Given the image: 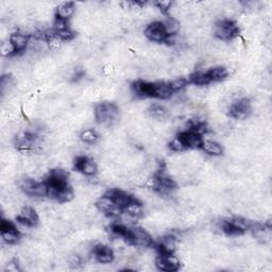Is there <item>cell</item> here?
Returning a JSON list of instances; mask_svg holds the SVG:
<instances>
[{
	"label": "cell",
	"instance_id": "6da1fadb",
	"mask_svg": "<svg viewBox=\"0 0 272 272\" xmlns=\"http://www.w3.org/2000/svg\"><path fill=\"white\" fill-rule=\"evenodd\" d=\"M251 225L252 221L250 220H247L246 218L241 217H233L222 221V223H221V230L230 236H237L241 235L245 233V232L250 230Z\"/></svg>",
	"mask_w": 272,
	"mask_h": 272
},
{
	"label": "cell",
	"instance_id": "7a4b0ae2",
	"mask_svg": "<svg viewBox=\"0 0 272 272\" xmlns=\"http://www.w3.org/2000/svg\"><path fill=\"white\" fill-rule=\"evenodd\" d=\"M239 27L234 20L221 19L215 25L214 34L220 41H231L239 34Z\"/></svg>",
	"mask_w": 272,
	"mask_h": 272
},
{
	"label": "cell",
	"instance_id": "3957f363",
	"mask_svg": "<svg viewBox=\"0 0 272 272\" xmlns=\"http://www.w3.org/2000/svg\"><path fill=\"white\" fill-rule=\"evenodd\" d=\"M118 115V109L114 103H100L95 107V119L101 124H110Z\"/></svg>",
	"mask_w": 272,
	"mask_h": 272
},
{
	"label": "cell",
	"instance_id": "277c9868",
	"mask_svg": "<svg viewBox=\"0 0 272 272\" xmlns=\"http://www.w3.org/2000/svg\"><path fill=\"white\" fill-rule=\"evenodd\" d=\"M145 36L150 39L151 42L155 43H165L166 38L169 36L164 22L162 21H153L151 24L146 27L145 29Z\"/></svg>",
	"mask_w": 272,
	"mask_h": 272
},
{
	"label": "cell",
	"instance_id": "5b68a950",
	"mask_svg": "<svg viewBox=\"0 0 272 272\" xmlns=\"http://www.w3.org/2000/svg\"><path fill=\"white\" fill-rule=\"evenodd\" d=\"M252 112L251 102L248 98H240L230 105L229 115L234 119H245Z\"/></svg>",
	"mask_w": 272,
	"mask_h": 272
},
{
	"label": "cell",
	"instance_id": "8992f818",
	"mask_svg": "<svg viewBox=\"0 0 272 272\" xmlns=\"http://www.w3.org/2000/svg\"><path fill=\"white\" fill-rule=\"evenodd\" d=\"M95 205H96V207H97L99 212L103 213L104 215H106V216H109V217H117L121 213H123V209L121 207H119L118 205H116V203L105 194L102 197H100L99 199L96 201Z\"/></svg>",
	"mask_w": 272,
	"mask_h": 272
},
{
	"label": "cell",
	"instance_id": "52a82bcc",
	"mask_svg": "<svg viewBox=\"0 0 272 272\" xmlns=\"http://www.w3.org/2000/svg\"><path fill=\"white\" fill-rule=\"evenodd\" d=\"M0 230H1V237L4 242L8 245H13L19 240L20 233L17 230L16 226L9 220L2 219L1 224H0Z\"/></svg>",
	"mask_w": 272,
	"mask_h": 272
},
{
	"label": "cell",
	"instance_id": "ba28073f",
	"mask_svg": "<svg viewBox=\"0 0 272 272\" xmlns=\"http://www.w3.org/2000/svg\"><path fill=\"white\" fill-rule=\"evenodd\" d=\"M157 269L167 272L178 271L180 268L179 259L173 254H160L155 260Z\"/></svg>",
	"mask_w": 272,
	"mask_h": 272
},
{
	"label": "cell",
	"instance_id": "9c48e42d",
	"mask_svg": "<svg viewBox=\"0 0 272 272\" xmlns=\"http://www.w3.org/2000/svg\"><path fill=\"white\" fill-rule=\"evenodd\" d=\"M75 168L87 177H94L98 172L97 164L87 156H78L75 161Z\"/></svg>",
	"mask_w": 272,
	"mask_h": 272
},
{
	"label": "cell",
	"instance_id": "30bf717a",
	"mask_svg": "<svg viewBox=\"0 0 272 272\" xmlns=\"http://www.w3.org/2000/svg\"><path fill=\"white\" fill-rule=\"evenodd\" d=\"M17 221L20 224L28 226V228H33V226H36L38 224L39 217L35 209L30 206H26L17 215Z\"/></svg>",
	"mask_w": 272,
	"mask_h": 272
},
{
	"label": "cell",
	"instance_id": "8fae6325",
	"mask_svg": "<svg viewBox=\"0 0 272 272\" xmlns=\"http://www.w3.org/2000/svg\"><path fill=\"white\" fill-rule=\"evenodd\" d=\"M152 243V237L149 235L148 232L140 228L131 229V241H130V245L147 248L150 247Z\"/></svg>",
	"mask_w": 272,
	"mask_h": 272
},
{
	"label": "cell",
	"instance_id": "7c38bea8",
	"mask_svg": "<svg viewBox=\"0 0 272 272\" xmlns=\"http://www.w3.org/2000/svg\"><path fill=\"white\" fill-rule=\"evenodd\" d=\"M179 136L186 147V149H201L203 144V136L199 133H196L191 130H187L182 133H180Z\"/></svg>",
	"mask_w": 272,
	"mask_h": 272
},
{
	"label": "cell",
	"instance_id": "4fadbf2b",
	"mask_svg": "<svg viewBox=\"0 0 272 272\" xmlns=\"http://www.w3.org/2000/svg\"><path fill=\"white\" fill-rule=\"evenodd\" d=\"M9 41L14 46L16 54H18L24 52L28 47V44L30 42V34H27L25 32H14L10 35Z\"/></svg>",
	"mask_w": 272,
	"mask_h": 272
},
{
	"label": "cell",
	"instance_id": "5bb4252c",
	"mask_svg": "<svg viewBox=\"0 0 272 272\" xmlns=\"http://www.w3.org/2000/svg\"><path fill=\"white\" fill-rule=\"evenodd\" d=\"M105 195L109 196L111 199L116 203V205L121 207L122 209H124V207H126L130 202L135 199L133 196L128 194V192L116 188H113L109 191H106Z\"/></svg>",
	"mask_w": 272,
	"mask_h": 272
},
{
	"label": "cell",
	"instance_id": "9a60e30c",
	"mask_svg": "<svg viewBox=\"0 0 272 272\" xmlns=\"http://www.w3.org/2000/svg\"><path fill=\"white\" fill-rule=\"evenodd\" d=\"M95 258L100 264H111L114 262L115 255L112 249L104 245H97L94 248Z\"/></svg>",
	"mask_w": 272,
	"mask_h": 272
},
{
	"label": "cell",
	"instance_id": "2e32d148",
	"mask_svg": "<svg viewBox=\"0 0 272 272\" xmlns=\"http://www.w3.org/2000/svg\"><path fill=\"white\" fill-rule=\"evenodd\" d=\"M35 140V136L29 132H19L15 135L14 144L20 150L30 149Z\"/></svg>",
	"mask_w": 272,
	"mask_h": 272
},
{
	"label": "cell",
	"instance_id": "e0dca14e",
	"mask_svg": "<svg viewBox=\"0 0 272 272\" xmlns=\"http://www.w3.org/2000/svg\"><path fill=\"white\" fill-rule=\"evenodd\" d=\"M173 92L169 87V84L165 82H155L153 83L152 98L166 100L171 97Z\"/></svg>",
	"mask_w": 272,
	"mask_h": 272
},
{
	"label": "cell",
	"instance_id": "ac0fdd59",
	"mask_svg": "<svg viewBox=\"0 0 272 272\" xmlns=\"http://www.w3.org/2000/svg\"><path fill=\"white\" fill-rule=\"evenodd\" d=\"M75 13V3L71 1L62 2L55 10V17L68 20Z\"/></svg>",
	"mask_w": 272,
	"mask_h": 272
},
{
	"label": "cell",
	"instance_id": "d6986e66",
	"mask_svg": "<svg viewBox=\"0 0 272 272\" xmlns=\"http://www.w3.org/2000/svg\"><path fill=\"white\" fill-rule=\"evenodd\" d=\"M123 213L133 218H139L144 215V205L137 199H134L124 207Z\"/></svg>",
	"mask_w": 272,
	"mask_h": 272
},
{
	"label": "cell",
	"instance_id": "ffe728a7",
	"mask_svg": "<svg viewBox=\"0 0 272 272\" xmlns=\"http://www.w3.org/2000/svg\"><path fill=\"white\" fill-rule=\"evenodd\" d=\"M201 149L207 154L213 156H219L223 153V148L219 143L213 140H204Z\"/></svg>",
	"mask_w": 272,
	"mask_h": 272
},
{
	"label": "cell",
	"instance_id": "44dd1931",
	"mask_svg": "<svg viewBox=\"0 0 272 272\" xmlns=\"http://www.w3.org/2000/svg\"><path fill=\"white\" fill-rule=\"evenodd\" d=\"M208 78L211 79V82H220L223 81L224 79L229 77V70L225 67L217 66L211 68L208 71H206Z\"/></svg>",
	"mask_w": 272,
	"mask_h": 272
},
{
	"label": "cell",
	"instance_id": "7402d4cb",
	"mask_svg": "<svg viewBox=\"0 0 272 272\" xmlns=\"http://www.w3.org/2000/svg\"><path fill=\"white\" fill-rule=\"evenodd\" d=\"M188 82L192 83L194 85H207L211 82V79L208 78L206 72L202 71H196L194 73H191L188 79Z\"/></svg>",
	"mask_w": 272,
	"mask_h": 272
},
{
	"label": "cell",
	"instance_id": "603a6c76",
	"mask_svg": "<svg viewBox=\"0 0 272 272\" xmlns=\"http://www.w3.org/2000/svg\"><path fill=\"white\" fill-rule=\"evenodd\" d=\"M72 199H73V190L69 186V184L63 187V188L59 191L58 197H56V200L61 203L70 202Z\"/></svg>",
	"mask_w": 272,
	"mask_h": 272
},
{
	"label": "cell",
	"instance_id": "cb8c5ba5",
	"mask_svg": "<svg viewBox=\"0 0 272 272\" xmlns=\"http://www.w3.org/2000/svg\"><path fill=\"white\" fill-rule=\"evenodd\" d=\"M80 138L83 141V143L86 144H95L96 141L99 139V135L98 133L95 131L93 129H86L84 131L81 132L80 134Z\"/></svg>",
	"mask_w": 272,
	"mask_h": 272
},
{
	"label": "cell",
	"instance_id": "d4e9b609",
	"mask_svg": "<svg viewBox=\"0 0 272 272\" xmlns=\"http://www.w3.org/2000/svg\"><path fill=\"white\" fill-rule=\"evenodd\" d=\"M148 113H149L150 117L155 118V119H164L167 115V111L165 107L160 104H152L149 107Z\"/></svg>",
	"mask_w": 272,
	"mask_h": 272
},
{
	"label": "cell",
	"instance_id": "484cf974",
	"mask_svg": "<svg viewBox=\"0 0 272 272\" xmlns=\"http://www.w3.org/2000/svg\"><path fill=\"white\" fill-rule=\"evenodd\" d=\"M188 80L185 78H178V79H174L171 82H169V87L170 89L172 90V92H179V90L183 89L187 86V84H188Z\"/></svg>",
	"mask_w": 272,
	"mask_h": 272
},
{
	"label": "cell",
	"instance_id": "4316f807",
	"mask_svg": "<svg viewBox=\"0 0 272 272\" xmlns=\"http://www.w3.org/2000/svg\"><path fill=\"white\" fill-rule=\"evenodd\" d=\"M164 26H165V29L168 35H175L180 28L179 22L172 18H169L167 21L164 22Z\"/></svg>",
	"mask_w": 272,
	"mask_h": 272
},
{
	"label": "cell",
	"instance_id": "83f0119b",
	"mask_svg": "<svg viewBox=\"0 0 272 272\" xmlns=\"http://www.w3.org/2000/svg\"><path fill=\"white\" fill-rule=\"evenodd\" d=\"M169 149L174 151V152H182V151L187 150L184 143H183V140L181 139V137H180L179 135L175 138H173L171 141H170V143H169Z\"/></svg>",
	"mask_w": 272,
	"mask_h": 272
},
{
	"label": "cell",
	"instance_id": "f1b7e54d",
	"mask_svg": "<svg viewBox=\"0 0 272 272\" xmlns=\"http://www.w3.org/2000/svg\"><path fill=\"white\" fill-rule=\"evenodd\" d=\"M0 51H1L2 56H5V58H10V56L16 54V50H15L13 45L11 44L10 41L4 42V43L1 44Z\"/></svg>",
	"mask_w": 272,
	"mask_h": 272
},
{
	"label": "cell",
	"instance_id": "f546056e",
	"mask_svg": "<svg viewBox=\"0 0 272 272\" xmlns=\"http://www.w3.org/2000/svg\"><path fill=\"white\" fill-rule=\"evenodd\" d=\"M56 35L61 39L62 42L63 41H71V39L75 38L76 36V33L75 31H72L70 28H67V29L64 30H61V31H56Z\"/></svg>",
	"mask_w": 272,
	"mask_h": 272
},
{
	"label": "cell",
	"instance_id": "4dcf8cb0",
	"mask_svg": "<svg viewBox=\"0 0 272 272\" xmlns=\"http://www.w3.org/2000/svg\"><path fill=\"white\" fill-rule=\"evenodd\" d=\"M67 28H69V26H68V20L58 18V17H55L54 22H53V29L55 31L64 30V29H67Z\"/></svg>",
	"mask_w": 272,
	"mask_h": 272
},
{
	"label": "cell",
	"instance_id": "1f68e13d",
	"mask_svg": "<svg viewBox=\"0 0 272 272\" xmlns=\"http://www.w3.org/2000/svg\"><path fill=\"white\" fill-rule=\"evenodd\" d=\"M154 4L156 5V8L161 11L163 14H167L170 9L172 7V2L171 1H156L154 2Z\"/></svg>",
	"mask_w": 272,
	"mask_h": 272
},
{
	"label": "cell",
	"instance_id": "d6a6232c",
	"mask_svg": "<svg viewBox=\"0 0 272 272\" xmlns=\"http://www.w3.org/2000/svg\"><path fill=\"white\" fill-rule=\"evenodd\" d=\"M82 264V258L79 255H72L69 258V266L71 268H77Z\"/></svg>",
	"mask_w": 272,
	"mask_h": 272
}]
</instances>
